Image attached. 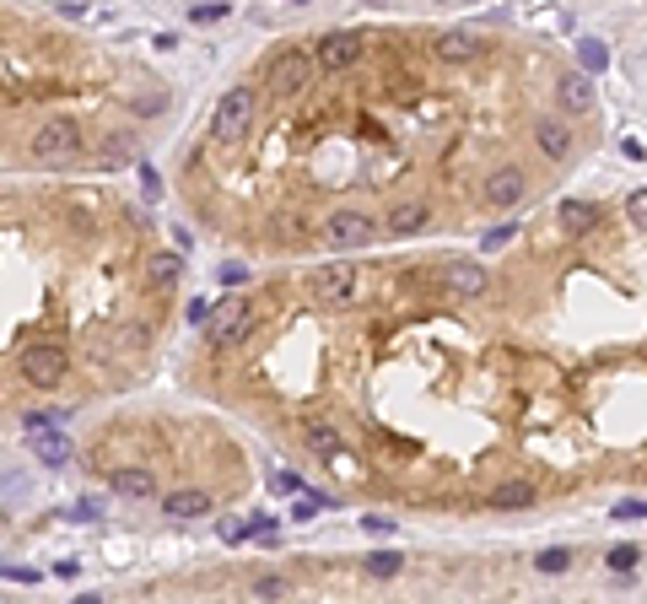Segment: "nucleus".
<instances>
[{"label":"nucleus","instance_id":"7ed1b4c3","mask_svg":"<svg viewBox=\"0 0 647 604\" xmlns=\"http://www.w3.org/2000/svg\"><path fill=\"white\" fill-rule=\"evenodd\" d=\"M248 124H254V92H248V87H232V92H222V103H216V119H211L216 140H238Z\"/></svg>","mask_w":647,"mask_h":604},{"label":"nucleus","instance_id":"412c9836","mask_svg":"<svg viewBox=\"0 0 647 604\" xmlns=\"http://www.w3.org/2000/svg\"><path fill=\"white\" fill-rule=\"evenodd\" d=\"M389 227H394L399 238H410V232H421V227H426V211H421V206H399V211L389 216Z\"/></svg>","mask_w":647,"mask_h":604},{"label":"nucleus","instance_id":"c756f323","mask_svg":"<svg viewBox=\"0 0 647 604\" xmlns=\"http://www.w3.org/2000/svg\"><path fill=\"white\" fill-rule=\"evenodd\" d=\"M248 534H254V524H232V518L222 524V540H227V545H243Z\"/></svg>","mask_w":647,"mask_h":604},{"label":"nucleus","instance_id":"2f4dec72","mask_svg":"<svg viewBox=\"0 0 647 604\" xmlns=\"http://www.w3.org/2000/svg\"><path fill=\"white\" fill-rule=\"evenodd\" d=\"M259 593L265 599H286V577H259Z\"/></svg>","mask_w":647,"mask_h":604},{"label":"nucleus","instance_id":"423d86ee","mask_svg":"<svg viewBox=\"0 0 647 604\" xmlns=\"http://www.w3.org/2000/svg\"><path fill=\"white\" fill-rule=\"evenodd\" d=\"M22 378H28L33 389H55V383L65 378V351H55V346H28V351H22Z\"/></svg>","mask_w":647,"mask_h":604},{"label":"nucleus","instance_id":"1a4fd4ad","mask_svg":"<svg viewBox=\"0 0 647 604\" xmlns=\"http://www.w3.org/2000/svg\"><path fill=\"white\" fill-rule=\"evenodd\" d=\"M437 60L442 65H475L480 55H485V38L480 33H437Z\"/></svg>","mask_w":647,"mask_h":604},{"label":"nucleus","instance_id":"f3484780","mask_svg":"<svg viewBox=\"0 0 647 604\" xmlns=\"http://www.w3.org/2000/svg\"><path fill=\"white\" fill-rule=\"evenodd\" d=\"M162 513H173V518H200V513H211V497H206V491H173V497H162Z\"/></svg>","mask_w":647,"mask_h":604},{"label":"nucleus","instance_id":"9d476101","mask_svg":"<svg viewBox=\"0 0 647 604\" xmlns=\"http://www.w3.org/2000/svg\"><path fill=\"white\" fill-rule=\"evenodd\" d=\"M524 189H529V179H524V168H497L492 179H485V200H492L497 211H508V206H518V200H524Z\"/></svg>","mask_w":647,"mask_h":604},{"label":"nucleus","instance_id":"dca6fc26","mask_svg":"<svg viewBox=\"0 0 647 604\" xmlns=\"http://www.w3.org/2000/svg\"><path fill=\"white\" fill-rule=\"evenodd\" d=\"M108 481H113V491H119V497H130V502H146V497L156 491V481H151L146 470H113Z\"/></svg>","mask_w":647,"mask_h":604},{"label":"nucleus","instance_id":"72a5a7b5","mask_svg":"<svg viewBox=\"0 0 647 604\" xmlns=\"http://www.w3.org/2000/svg\"><path fill=\"white\" fill-rule=\"evenodd\" d=\"M140 184H146V195H151V200L162 195V179H156V168H146V163H140Z\"/></svg>","mask_w":647,"mask_h":604},{"label":"nucleus","instance_id":"f8f14e48","mask_svg":"<svg viewBox=\"0 0 647 604\" xmlns=\"http://www.w3.org/2000/svg\"><path fill=\"white\" fill-rule=\"evenodd\" d=\"M534 140H540V151L550 163H561L567 151H572V124H561V119H540L534 124Z\"/></svg>","mask_w":647,"mask_h":604},{"label":"nucleus","instance_id":"39448f33","mask_svg":"<svg viewBox=\"0 0 647 604\" xmlns=\"http://www.w3.org/2000/svg\"><path fill=\"white\" fill-rule=\"evenodd\" d=\"M307 81H313V60H307L302 49H281V55L270 60V87H275V97H297Z\"/></svg>","mask_w":647,"mask_h":604},{"label":"nucleus","instance_id":"c85d7f7f","mask_svg":"<svg viewBox=\"0 0 647 604\" xmlns=\"http://www.w3.org/2000/svg\"><path fill=\"white\" fill-rule=\"evenodd\" d=\"M270 486H275L281 497H297V491H302V481H297V475H286V470H275V475H270Z\"/></svg>","mask_w":647,"mask_h":604},{"label":"nucleus","instance_id":"ddd939ff","mask_svg":"<svg viewBox=\"0 0 647 604\" xmlns=\"http://www.w3.org/2000/svg\"><path fill=\"white\" fill-rule=\"evenodd\" d=\"M556 97H561V108H567V113H588V108H593V81H588V71H577V76H561Z\"/></svg>","mask_w":647,"mask_h":604},{"label":"nucleus","instance_id":"a211bd4d","mask_svg":"<svg viewBox=\"0 0 647 604\" xmlns=\"http://www.w3.org/2000/svg\"><path fill=\"white\" fill-rule=\"evenodd\" d=\"M146 275H151V286H162V291H173V286H179V275H184V259H179V254H151Z\"/></svg>","mask_w":647,"mask_h":604},{"label":"nucleus","instance_id":"473e14b6","mask_svg":"<svg viewBox=\"0 0 647 604\" xmlns=\"http://www.w3.org/2000/svg\"><path fill=\"white\" fill-rule=\"evenodd\" d=\"M615 518H647V502H642V497H631V502H620V508H615Z\"/></svg>","mask_w":647,"mask_h":604},{"label":"nucleus","instance_id":"f257e3e1","mask_svg":"<svg viewBox=\"0 0 647 604\" xmlns=\"http://www.w3.org/2000/svg\"><path fill=\"white\" fill-rule=\"evenodd\" d=\"M33 157H38V163H49V168L76 163V157H81V124H71V119L44 124V130L33 135Z\"/></svg>","mask_w":647,"mask_h":604},{"label":"nucleus","instance_id":"9b49d317","mask_svg":"<svg viewBox=\"0 0 647 604\" xmlns=\"http://www.w3.org/2000/svg\"><path fill=\"white\" fill-rule=\"evenodd\" d=\"M442 286H448L453 297H485L492 275H485L480 264H469V259H464V264H448V270H442Z\"/></svg>","mask_w":647,"mask_h":604},{"label":"nucleus","instance_id":"4be33fe9","mask_svg":"<svg viewBox=\"0 0 647 604\" xmlns=\"http://www.w3.org/2000/svg\"><path fill=\"white\" fill-rule=\"evenodd\" d=\"M324 508H335V497H324V491H307V497H297L291 518H302V524H307V518H318Z\"/></svg>","mask_w":647,"mask_h":604},{"label":"nucleus","instance_id":"aec40b11","mask_svg":"<svg viewBox=\"0 0 647 604\" xmlns=\"http://www.w3.org/2000/svg\"><path fill=\"white\" fill-rule=\"evenodd\" d=\"M307 448H318V453H335V448H340V432H335L330 421H307Z\"/></svg>","mask_w":647,"mask_h":604},{"label":"nucleus","instance_id":"6ab92c4d","mask_svg":"<svg viewBox=\"0 0 647 604\" xmlns=\"http://www.w3.org/2000/svg\"><path fill=\"white\" fill-rule=\"evenodd\" d=\"M593 222H599V211H593L588 200H567V206H561V227H567V232H588Z\"/></svg>","mask_w":647,"mask_h":604},{"label":"nucleus","instance_id":"0eeeda50","mask_svg":"<svg viewBox=\"0 0 647 604\" xmlns=\"http://www.w3.org/2000/svg\"><path fill=\"white\" fill-rule=\"evenodd\" d=\"M28 448H33V459L49 465V470H65V465H71V437H65V426H28Z\"/></svg>","mask_w":647,"mask_h":604},{"label":"nucleus","instance_id":"e433bc0d","mask_svg":"<svg viewBox=\"0 0 647 604\" xmlns=\"http://www.w3.org/2000/svg\"><path fill=\"white\" fill-rule=\"evenodd\" d=\"M297 6H302V0H297Z\"/></svg>","mask_w":647,"mask_h":604},{"label":"nucleus","instance_id":"f03ea898","mask_svg":"<svg viewBox=\"0 0 647 604\" xmlns=\"http://www.w3.org/2000/svg\"><path fill=\"white\" fill-rule=\"evenodd\" d=\"M362 55H367L362 33H324V38H318V49H313V65H318L324 76H340V71H351Z\"/></svg>","mask_w":647,"mask_h":604},{"label":"nucleus","instance_id":"2eb2a0df","mask_svg":"<svg viewBox=\"0 0 647 604\" xmlns=\"http://www.w3.org/2000/svg\"><path fill=\"white\" fill-rule=\"evenodd\" d=\"M534 497H540V491H534L529 481H502V486L492 491V508H497V513H513V508H534Z\"/></svg>","mask_w":647,"mask_h":604},{"label":"nucleus","instance_id":"5701e85b","mask_svg":"<svg viewBox=\"0 0 647 604\" xmlns=\"http://www.w3.org/2000/svg\"><path fill=\"white\" fill-rule=\"evenodd\" d=\"M604 65H609V55H604V44H593V38H583V71H588V76H599Z\"/></svg>","mask_w":647,"mask_h":604},{"label":"nucleus","instance_id":"7c9ffc66","mask_svg":"<svg viewBox=\"0 0 647 604\" xmlns=\"http://www.w3.org/2000/svg\"><path fill=\"white\" fill-rule=\"evenodd\" d=\"M184 319H189V324H206V319H211V302H206V297H189V308H184Z\"/></svg>","mask_w":647,"mask_h":604},{"label":"nucleus","instance_id":"c9c22d12","mask_svg":"<svg viewBox=\"0 0 647 604\" xmlns=\"http://www.w3.org/2000/svg\"><path fill=\"white\" fill-rule=\"evenodd\" d=\"M631 216H636V227H647V189L631 195Z\"/></svg>","mask_w":647,"mask_h":604},{"label":"nucleus","instance_id":"393cba45","mask_svg":"<svg viewBox=\"0 0 647 604\" xmlns=\"http://www.w3.org/2000/svg\"><path fill=\"white\" fill-rule=\"evenodd\" d=\"M399 566H405V561H399L394 550H383V556H367V572H373V577H399Z\"/></svg>","mask_w":647,"mask_h":604},{"label":"nucleus","instance_id":"b1692460","mask_svg":"<svg viewBox=\"0 0 647 604\" xmlns=\"http://www.w3.org/2000/svg\"><path fill=\"white\" fill-rule=\"evenodd\" d=\"M534 566H540V572H567V566H572V550H561V545H556V550H540Z\"/></svg>","mask_w":647,"mask_h":604},{"label":"nucleus","instance_id":"bb28decb","mask_svg":"<svg viewBox=\"0 0 647 604\" xmlns=\"http://www.w3.org/2000/svg\"><path fill=\"white\" fill-rule=\"evenodd\" d=\"M130 151H135V146H130V135H119L113 146H103V168H119V163L130 157Z\"/></svg>","mask_w":647,"mask_h":604},{"label":"nucleus","instance_id":"6e6552de","mask_svg":"<svg viewBox=\"0 0 647 604\" xmlns=\"http://www.w3.org/2000/svg\"><path fill=\"white\" fill-rule=\"evenodd\" d=\"M357 264H346V259H335V264H324L318 275H313V286H318V297L324 302H351L357 297Z\"/></svg>","mask_w":647,"mask_h":604},{"label":"nucleus","instance_id":"4468645a","mask_svg":"<svg viewBox=\"0 0 647 604\" xmlns=\"http://www.w3.org/2000/svg\"><path fill=\"white\" fill-rule=\"evenodd\" d=\"M254 324H259V319H254L248 308H238V314H227V319L211 330V340H216V346H238V340H248V335H254Z\"/></svg>","mask_w":647,"mask_h":604},{"label":"nucleus","instance_id":"cd10ccee","mask_svg":"<svg viewBox=\"0 0 647 604\" xmlns=\"http://www.w3.org/2000/svg\"><path fill=\"white\" fill-rule=\"evenodd\" d=\"M508 243H513V227H492V232L480 238V248H485V254H497V248H508Z\"/></svg>","mask_w":647,"mask_h":604},{"label":"nucleus","instance_id":"f704fd0d","mask_svg":"<svg viewBox=\"0 0 647 604\" xmlns=\"http://www.w3.org/2000/svg\"><path fill=\"white\" fill-rule=\"evenodd\" d=\"M243 281H248L243 264H222V286H243Z\"/></svg>","mask_w":647,"mask_h":604},{"label":"nucleus","instance_id":"a878e982","mask_svg":"<svg viewBox=\"0 0 647 604\" xmlns=\"http://www.w3.org/2000/svg\"><path fill=\"white\" fill-rule=\"evenodd\" d=\"M636 556H642L636 545H615V550H609L604 561H609V572H631V566H636Z\"/></svg>","mask_w":647,"mask_h":604},{"label":"nucleus","instance_id":"20e7f679","mask_svg":"<svg viewBox=\"0 0 647 604\" xmlns=\"http://www.w3.org/2000/svg\"><path fill=\"white\" fill-rule=\"evenodd\" d=\"M324 243H330L335 254L367 248V243H373V222H367L362 211H330V222H324Z\"/></svg>","mask_w":647,"mask_h":604}]
</instances>
